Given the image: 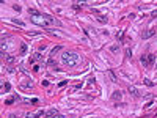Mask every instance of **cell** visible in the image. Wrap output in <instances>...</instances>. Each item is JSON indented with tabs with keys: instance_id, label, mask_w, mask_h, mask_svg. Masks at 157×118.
Instances as JSON below:
<instances>
[{
	"instance_id": "cell-4",
	"label": "cell",
	"mask_w": 157,
	"mask_h": 118,
	"mask_svg": "<svg viewBox=\"0 0 157 118\" xmlns=\"http://www.w3.org/2000/svg\"><path fill=\"white\" fill-rule=\"evenodd\" d=\"M57 117H58V112H57L55 109H50V110H47V112L44 114L42 118H57Z\"/></svg>"
},
{
	"instance_id": "cell-20",
	"label": "cell",
	"mask_w": 157,
	"mask_h": 118,
	"mask_svg": "<svg viewBox=\"0 0 157 118\" xmlns=\"http://www.w3.org/2000/svg\"><path fill=\"white\" fill-rule=\"evenodd\" d=\"M151 17H157V11H153V14H151Z\"/></svg>"
},
{
	"instance_id": "cell-1",
	"label": "cell",
	"mask_w": 157,
	"mask_h": 118,
	"mask_svg": "<svg viewBox=\"0 0 157 118\" xmlns=\"http://www.w3.org/2000/svg\"><path fill=\"white\" fill-rule=\"evenodd\" d=\"M30 21L36 25H42V27H49V25H54L55 21L50 14H42V13H38L35 10H30Z\"/></svg>"
},
{
	"instance_id": "cell-7",
	"label": "cell",
	"mask_w": 157,
	"mask_h": 118,
	"mask_svg": "<svg viewBox=\"0 0 157 118\" xmlns=\"http://www.w3.org/2000/svg\"><path fill=\"white\" fill-rule=\"evenodd\" d=\"M154 33H156V30H153V29L145 30V31L141 33V38H143V39H148V38H151V36H153Z\"/></svg>"
},
{
	"instance_id": "cell-3",
	"label": "cell",
	"mask_w": 157,
	"mask_h": 118,
	"mask_svg": "<svg viewBox=\"0 0 157 118\" xmlns=\"http://www.w3.org/2000/svg\"><path fill=\"white\" fill-rule=\"evenodd\" d=\"M141 65L143 66H146V68H149V66H153L154 65V61H156V55L154 54H145V55H141Z\"/></svg>"
},
{
	"instance_id": "cell-6",
	"label": "cell",
	"mask_w": 157,
	"mask_h": 118,
	"mask_svg": "<svg viewBox=\"0 0 157 118\" xmlns=\"http://www.w3.org/2000/svg\"><path fill=\"white\" fill-rule=\"evenodd\" d=\"M21 90L31 91V90H33V84H31V82H22V84H21Z\"/></svg>"
},
{
	"instance_id": "cell-18",
	"label": "cell",
	"mask_w": 157,
	"mask_h": 118,
	"mask_svg": "<svg viewBox=\"0 0 157 118\" xmlns=\"http://www.w3.org/2000/svg\"><path fill=\"white\" fill-rule=\"evenodd\" d=\"M143 82H145V85H149V87H151V85H153V82H151V80H149V79H145V80H143Z\"/></svg>"
},
{
	"instance_id": "cell-11",
	"label": "cell",
	"mask_w": 157,
	"mask_h": 118,
	"mask_svg": "<svg viewBox=\"0 0 157 118\" xmlns=\"http://www.w3.org/2000/svg\"><path fill=\"white\" fill-rule=\"evenodd\" d=\"M14 99H16L14 96H9V98H6V101H5V102H6V104H13V102H14Z\"/></svg>"
},
{
	"instance_id": "cell-12",
	"label": "cell",
	"mask_w": 157,
	"mask_h": 118,
	"mask_svg": "<svg viewBox=\"0 0 157 118\" xmlns=\"http://www.w3.org/2000/svg\"><path fill=\"white\" fill-rule=\"evenodd\" d=\"M3 88H5V91H9V90H11V84H8V82L3 84Z\"/></svg>"
},
{
	"instance_id": "cell-13",
	"label": "cell",
	"mask_w": 157,
	"mask_h": 118,
	"mask_svg": "<svg viewBox=\"0 0 157 118\" xmlns=\"http://www.w3.org/2000/svg\"><path fill=\"white\" fill-rule=\"evenodd\" d=\"M13 24H17V25H22V27H24V22L19 21V19H13Z\"/></svg>"
},
{
	"instance_id": "cell-5",
	"label": "cell",
	"mask_w": 157,
	"mask_h": 118,
	"mask_svg": "<svg viewBox=\"0 0 157 118\" xmlns=\"http://www.w3.org/2000/svg\"><path fill=\"white\" fill-rule=\"evenodd\" d=\"M94 17H96L99 22H102V24H105V22L108 21V17H107L105 14H102V13H94Z\"/></svg>"
},
{
	"instance_id": "cell-10",
	"label": "cell",
	"mask_w": 157,
	"mask_h": 118,
	"mask_svg": "<svg viewBox=\"0 0 157 118\" xmlns=\"http://www.w3.org/2000/svg\"><path fill=\"white\" fill-rule=\"evenodd\" d=\"M129 93H130L132 96H138V94H140V93H138V90L134 88V87H130V88H129Z\"/></svg>"
},
{
	"instance_id": "cell-16",
	"label": "cell",
	"mask_w": 157,
	"mask_h": 118,
	"mask_svg": "<svg viewBox=\"0 0 157 118\" xmlns=\"http://www.w3.org/2000/svg\"><path fill=\"white\" fill-rule=\"evenodd\" d=\"M6 63H14V57H6Z\"/></svg>"
},
{
	"instance_id": "cell-2",
	"label": "cell",
	"mask_w": 157,
	"mask_h": 118,
	"mask_svg": "<svg viewBox=\"0 0 157 118\" xmlns=\"http://www.w3.org/2000/svg\"><path fill=\"white\" fill-rule=\"evenodd\" d=\"M61 61L66 66H75L79 61V55L75 52H63L61 54Z\"/></svg>"
},
{
	"instance_id": "cell-19",
	"label": "cell",
	"mask_w": 157,
	"mask_h": 118,
	"mask_svg": "<svg viewBox=\"0 0 157 118\" xmlns=\"http://www.w3.org/2000/svg\"><path fill=\"white\" fill-rule=\"evenodd\" d=\"M123 36H124V31H120V33H118V41H121Z\"/></svg>"
},
{
	"instance_id": "cell-9",
	"label": "cell",
	"mask_w": 157,
	"mask_h": 118,
	"mask_svg": "<svg viewBox=\"0 0 157 118\" xmlns=\"http://www.w3.org/2000/svg\"><path fill=\"white\" fill-rule=\"evenodd\" d=\"M123 98V93L120 91V90H116V91H113V94H112V99H115V101H118V99H121Z\"/></svg>"
},
{
	"instance_id": "cell-17",
	"label": "cell",
	"mask_w": 157,
	"mask_h": 118,
	"mask_svg": "<svg viewBox=\"0 0 157 118\" xmlns=\"http://www.w3.org/2000/svg\"><path fill=\"white\" fill-rule=\"evenodd\" d=\"M110 51H112V52H116V51H118V44H115V46H112V47H110Z\"/></svg>"
},
{
	"instance_id": "cell-8",
	"label": "cell",
	"mask_w": 157,
	"mask_h": 118,
	"mask_svg": "<svg viewBox=\"0 0 157 118\" xmlns=\"http://www.w3.org/2000/svg\"><path fill=\"white\" fill-rule=\"evenodd\" d=\"M44 114H46L44 110H38V112H35V114H27V118H41Z\"/></svg>"
},
{
	"instance_id": "cell-15",
	"label": "cell",
	"mask_w": 157,
	"mask_h": 118,
	"mask_svg": "<svg viewBox=\"0 0 157 118\" xmlns=\"http://www.w3.org/2000/svg\"><path fill=\"white\" fill-rule=\"evenodd\" d=\"M108 77H110V79H112L113 82H116V77H115V74H113L112 71H108Z\"/></svg>"
},
{
	"instance_id": "cell-14",
	"label": "cell",
	"mask_w": 157,
	"mask_h": 118,
	"mask_svg": "<svg viewBox=\"0 0 157 118\" xmlns=\"http://www.w3.org/2000/svg\"><path fill=\"white\" fill-rule=\"evenodd\" d=\"M27 52V44H22L21 46V54H25Z\"/></svg>"
}]
</instances>
